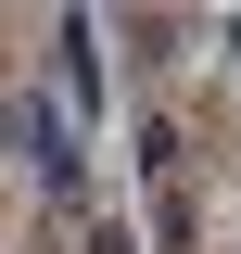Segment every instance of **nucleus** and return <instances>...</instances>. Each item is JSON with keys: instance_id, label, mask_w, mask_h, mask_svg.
<instances>
[{"instance_id": "obj_1", "label": "nucleus", "mask_w": 241, "mask_h": 254, "mask_svg": "<svg viewBox=\"0 0 241 254\" xmlns=\"http://www.w3.org/2000/svg\"><path fill=\"white\" fill-rule=\"evenodd\" d=\"M13 153H26L38 178H76V127H63L51 102H13Z\"/></svg>"}]
</instances>
